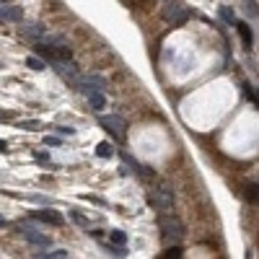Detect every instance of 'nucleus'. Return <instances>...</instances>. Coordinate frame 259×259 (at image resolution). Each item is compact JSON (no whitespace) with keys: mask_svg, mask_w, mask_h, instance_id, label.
<instances>
[{"mask_svg":"<svg viewBox=\"0 0 259 259\" xmlns=\"http://www.w3.org/2000/svg\"><path fill=\"white\" fill-rule=\"evenodd\" d=\"M148 202H151V207H155L158 212H171L174 210V202H176L174 187L168 182H158L148 192Z\"/></svg>","mask_w":259,"mask_h":259,"instance_id":"nucleus-1","label":"nucleus"},{"mask_svg":"<svg viewBox=\"0 0 259 259\" xmlns=\"http://www.w3.org/2000/svg\"><path fill=\"white\" fill-rule=\"evenodd\" d=\"M158 231L163 239H171V241H179L184 236V223L179 220L174 212H163L158 218Z\"/></svg>","mask_w":259,"mask_h":259,"instance_id":"nucleus-2","label":"nucleus"},{"mask_svg":"<svg viewBox=\"0 0 259 259\" xmlns=\"http://www.w3.org/2000/svg\"><path fill=\"white\" fill-rule=\"evenodd\" d=\"M99 122H101V127H106L117 140H125V130H127V125H125V119H122V117L109 114V117H101Z\"/></svg>","mask_w":259,"mask_h":259,"instance_id":"nucleus-3","label":"nucleus"},{"mask_svg":"<svg viewBox=\"0 0 259 259\" xmlns=\"http://www.w3.org/2000/svg\"><path fill=\"white\" fill-rule=\"evenodd\" d=\"M0 21H5V24H18V21H24V10L18 5L0 3Z\"/></svg>","mask_w":259,"mask_h":259,"instance_id":"nucleus-4","label":"nucleus"},{"mask_svg":"<svg viewBox=\"0 0 259 259\" xmlns=\"http://www.w3.org/2000/svg\"><path fill=\"white\" fill-rule=\"evenodd\" d=\"M21 233H24V239H26L29 244H37V246H50V236L39 233L37 228H31V226H24V228H21Z\"/></svg>","mask_w":259,"mask_h":259,"instance_id":"nucleus-5","label":"nucleus"},{"mask_svg":"<svg viewBox=\"0 0 259 259\" xmlns=\"http://www.w3.org/2000/svg\"><path fill=\"white\" fill-rule=\"evenodd\" d=\"M86 96H88V104H91L96 111H101L106 106V99H104V94L99 91V88H91V91H86Z\"/></svg>","mask_w":259,"mask_h":259,"instance_id":"nucleus-6","label":"nucleus"},{"mask_svg":"<svg viewBox=\"0 0 259 259\" xmlns=\"http://www.w3.org/2000/svg\"><path fill=\"white\" fill-rule=\"evenodd\" d=\"M37 218L44 220V223H52V226H62V223H65V218L57 215L54 210H42V212H37Z\"/></svg>","mask_w":259,"mask_h":259,"instance_id":"nucleus-7","label":"nucleus"},{"mask_svg":"<svg viewBox=\"0 0 259 259\" xmlns=\"http://www.w3.org/2000/svg\"><path fill=\"white\" fill-rule=\"evenodd\" d=\"M244 195L252 205H259V184H246L244 187Z\"/></svg>","mask_w":259,"mask_h":259,"instance_id":"nucleus-8","label":"nucleus"},{"mask_svg":"<svg viewBox=\"0 0 259 259\" xmlns=\"http://www.w3.org/2000/svg\"><path fill=\"white\" fill-rule=\"evenodd\" d=\"M236 29H239V34H241V39H244L246 47H252V29H249V24L239 21V24H236Z\"/></svg>","mask_w":259,"mask_h":259,"instance_id":"nucleus-9","label":"nucleus"},{"mask_svg":"<svg viewBox=\"0 0 259 259\" xmlns=\"http://www.w3.org/2000/svg\"><path fill=\"white\" fill-rule=\"evenodd\" d=\"M96 155L99 158H111V155H114V148H111L109 143H99L96 145Z\"/></svg>","mask_w":259,"mask_h":259,"instance_id":"nucleus-10","label":"nucleus"},{"mask_svg":"<svg viewBox=\"0 0 259 259\" xmlns=\"http://www.w3.org/2000/svg\"><path fill=\"white\" fill-rule=\"evenodd\" d=\"M109 241L114 244V246H119V249H122V246L127 244V236L122 233V231H111V233H109Z\"/></svg>","mask_w":259,"mask_h":259,"instance_id":"nucleus-11","label":"nucleus"},{"mask_svg":"<svg viewBox=\"0 0 259 259\" xmlns=\"http://www.w3.org/2000/svg\"><path fill=\"white\" fill-rule=\"evenodd\" d=\"M26 67H31V70L42 73V70H44V67H47V65H44L42 60H37V57H26Z\"/></svg>","mask_w":259,"mask_h":259,"instance_id":"nucleus-12","label":"nucleus"},{"mask_svg":"<svg viewBox=\"0 0 259 259\" xmlns=\"http://www.w3.org/2000/svg\"><path fill=\"white\" fill-rule=\"evenodd\" d=\"M220 18L226 21V24H231V26L236 24V16H233V10H231V8H226V5L220 8Z\"/></svg>","mask_w":259,"mask_h":259,"instance_id":"nucleus-13","label":"nucleus"},{"mask_svg":"<svg viewBox=\"0 0 259 259\" xmlns=\"http://www.w3.org/2000/svg\"><path fill=\"white\" fill-rule=\"evenodd\" d=\"M39 257H47V259H65L67 252H65V249H54V252H47V254H39Z\"/></svg>","mask_w":259,"mask_h":259,"instance_id":"nucleus-14","label":"nucleus"},{"mask_svg":"<svg viewBox=\"0 0 259 259\" xmlns=\"http://www.w3.org/2000/svg\"><path fill=\"white\" fill-rule=\"evenodd\" d=\"M163 257H166V259H171V257H174V259H179V257H182V249H179V246H174V249H166V252H163Z\"/></svg>","mask_w":259,"mask_h":259,"instance_id":"nucleus-15","label":"nucleus"},{"mask_svg":"<svg viewBox=\"0 0 259 259\" xmlns=\"http://www.w3.org/2000/svg\"><path fill=\"white\" fill-rule=\"evenodd\" d=\"M21 127H24V130H37V127H42V125H39L37 119H29V122H21Z\"/></svg>","mask_w":259,"mask_h":259,"instance_id":"nucleus-16","label":"nucleus"},{"mask_svg":"<svg viewBox=\"0 0 259 259\" xmlns=\"http://www.w3.org/2000/svg\"><path fill=\"white\" fill-rule=\"evenodd\" d=\"M57 132H60V135H73L75 130H73V127H57Z\"/></svg>","mask_w":259,"mask_h":259,"instance_id":"nucleus-17","label":"nucleus"},{"mask_svg":"<svg viewBox=\"0 0 259 259\" xmlns=\"http://www.w3.org/2000/svg\"><path fill=\"white\" fill-rule=\"evenodd\" d=\"M44 143H47V145H60V138H54V135H52V138H47Z\"/></svg>","mask_w":259,"mask_h":259,"instance_id":"nucleus-18","label":"nucleus"},{"mask_svg":"<svg viewBox=\"0 0 259 259\" xmlns=\"http://www.w3.org/2000/svg\"><path fill=\"white\" fill-rule=\"evenodd\" d=\"M37 161H47L50 163V153H37Z\"/></svg>","mask_w":259,"mask_h":259,"instance_id":"nucleus-19","label":"nucleus"},{"mask_svg":"<svg viewBox=\"0 0 259 259\" xmlns=\"http://www.w3.org/2000/svg\"><path fill=\"white\" fill-rule=\"evenodd\" d=\"M0 151H3V153L8 151V143H5V140H0Z\"/></svg>","mask_w":259,"mask_h":259,"instance_id":"nucleus-20","label":"nucleus"},{"mask_svg":"<svg viewBox=\"0 0 259 259\" xmlns=\"http://www.w3.org/2000/svg\"><path fill=\"white\" fill-rule=\"evenodd\" d=\"M0 3H5V0H0Z\"/></svg>","mask_w":259,"mask_h":259,"instance_id":"nucleus-21","label":"nucleus"}]
</instances>
